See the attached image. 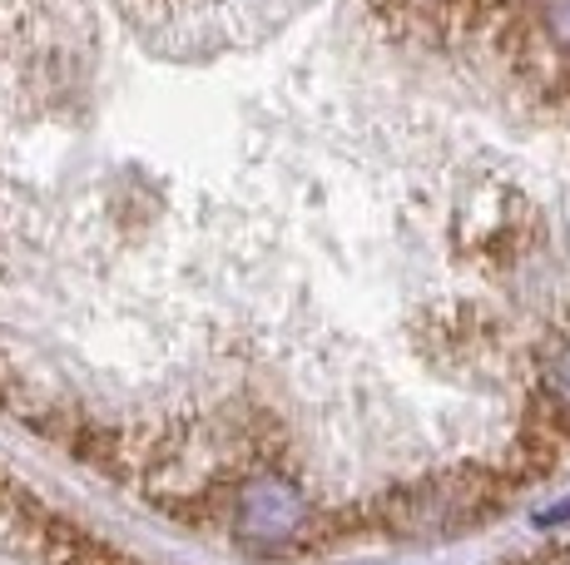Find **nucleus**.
Instances as JSON below:
<instances>
[{"instance_id": "nucleus-1", "label": "nucleus", "mask_w": 570, "mask_h": 565, "mask_svg": "<svg viewBox=\"0 0 570 565\" xmlns=\"http://www.w3.org/2000/svg\"><path fill=\"white\" fill-rule=\"evenodd\" d=\"M487 506H491V492L481 476H436V482H422L416 492L397 496L387 506V526L412 541H436V536H456V531L476 526Z\"/></svg>"}, {"instance_id": "nucleus-2", "label": "nucleus", "mask_w": 570, "mask_h": 565, "mask_svg": "<svg viewBox=\"0 0 570 565\" xmlns=\"http://www.w3.org/2000/svg\"><path fill=\"white\" fill-rule=\"evenodd\" d=\"M303 521H308V502L283 476H258V482H248L238 492V536L278 546V541L298 536Z\"/></svg>"}, {"instance_id": "nucleus-3", "label": "nucleus", "mask_w": 570, "mask_h": 565, "mask_svg": "<svg viewBox=\"0 0 570 565\" xmlns=\"http://www.w3.org/2000/svg\"><path fill=\"white\" fill-rule=\"evenodd\" d=\"M546 30L561 50H570V0H546Z\"/></svg>"}, {"instance_id": "nucleus-4", "label": "nucleus", "mask_w": 570, "mask_h": 565, "mask_svg": "<svg viewBox=\"0 0 570 565\" xmlns=\"http://www.w3.org/2000/svg\"><path fill=\"white\" fill-rule=\"evenodd\" d=\"M546 387H551V397L561 402V407H570V347L551 363V373H546Z\"/></svg>"}]
</instances>
